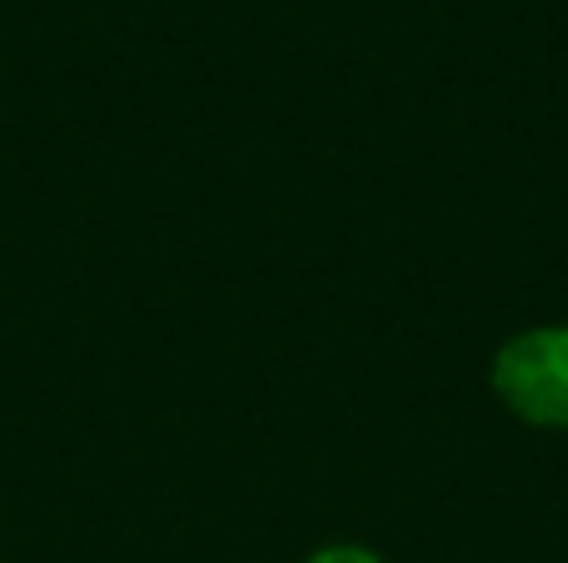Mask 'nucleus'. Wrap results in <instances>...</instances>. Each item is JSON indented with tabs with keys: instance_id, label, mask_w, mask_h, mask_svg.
I'll list each match as a JSON object with an SVG mask.
<instances>
[{
	"instance_id": "1",
	"label": "nucleus",
	"mask_w": 568,
	"mask_h": 563,
	"mask_svg": "<svg viewBox=\"0 0 568 563\" xmlns=\"http://www.w3.org/2000/svg\"><path fill=\"white\" fill-rule=\"evenodd\" d=\"M494 395L534 429H568V325H539L504 339L494 355Z\"/></svg>"
},
{
	"instance_id": "2",
	"label": "nucleus",
	"mask_w": 568,
	"mask_h": 563,
	"mask_svg": "<svg viewBox=\"0 0 568 563\" xmlns=\"http://www.w3.org/2000/svg\"><path fill=\"white\" fill-rule=\"evenodd\" d=\"M304 563H384L374 549H359V544H329V549H314Z\"/></svg>"
}]
</instances>
